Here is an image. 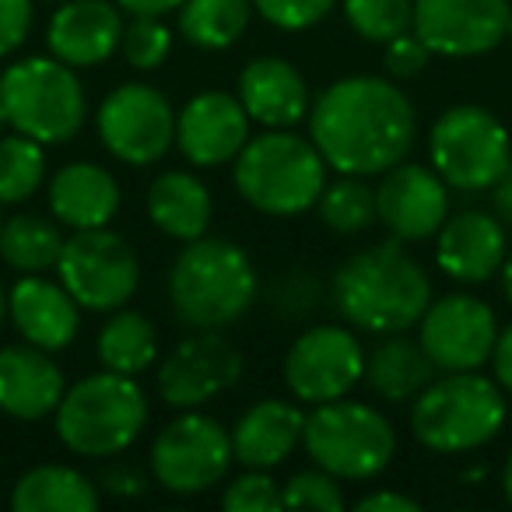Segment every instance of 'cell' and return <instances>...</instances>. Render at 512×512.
<instances>
[{
	"label": "cell",
	"mask_w": 512,
	"mask_h": 512,
	"mask_svg": "<svg viewBox=\"0 0 512 512\" xmlns=\"http://www.w3.org/2000/svg\"><path fill=\"white\" fill-rule=\"evenodd\" d=\"M376 218L400 242L435 239L449 218V183L432 165H393L376 186Z\"/></svg>",
	"instance_id": "17"
},
{
	"label": "cell",
	"mask_w": 512,
	"mask_h": 512,
	"mask_svg": "<svg viewBox=\"0 0 512 512\" xmlns=\"http://www.w3.org/2000/svg\"><path fill=\"white\" fill-rule=\"evenodd\" d=\"M502 292L505 302L512 306V253H505V264H502Z\"/></svg>",
	"instance_id": "47"
},
{
	"label": "cell",
	"mask_w": 512,
	"mask_h": 512,
	"mask_svg": "<svg viewBox=\"0 0 512 512\" xmlns=\"http://www.w3.org/2000/svg\"><path fill=\"white\" fill-rule=\"evenodd\" d=\"M358 512H418L421 505L411 495H400V491H372L355 502Z\"/></svg>",
	"instance_id": "43"
},
{
	"label": "cell",
	"mask_w": 512,
	"mask_h": 512,
	"mask_svg": "<svg viewBox=\"0 0 512 512\" xmlns=\"http://www.w3.org/2000/svg\"><path fill=\"white\" fill-rule=\"evenodd\" d=\"M502 495H505V502L512 505V453H509V460H505V467H502Z\"/></svg>",
	"instance_id": "48"
},
{
	"label": "cell",
	"mask_w": 512,
	"mask_h": 512,
	"mask_svg": "<svg viewBox=\"0 0 512 512\" xmlns=\"http://www.w3.org/2000/svg\"><path fill=\"white\" fill-rule=\"evenodd\" d=\"M57 435L78 456H116L137 442L148 421V397L134 376L95 372L67 386L57 404Z\"/></svg>",
	"instance_id": "6"
},
{
	"label": "cell",
	"mask_w": 512,
	"mask_h": 512,
	"mask_svg": "<svg viewBox=\"0 0 512 512\" xmlns=\"http://www.w3.org/2000/svg\"><path fill=\"white\" fill-rule=\"evenodd\" d=\"M253 18V0H183L176 29L197 50H228Z\"/></svg>",
	"instance_id": "31"
},
{
	"label": "cell",
	"mask_w": 512,
	"mask_h": 512,
	"mask_svg": "<svg viewBox=\"0 0 512 512\" xmlns=\"http://www.w3.org/2000/svg\"><path fill=\"white\" fill-rule=\"evenodd\" d=\"M316 302H320V278L309 271H288L274 288V306L288 313V320H299Z\"/></svg>",
	"instance_id": "39"
},
{
	"label": "cell",
	"mask_w": 512,
	"mask_h": 512,
	"mask_svg": "<svg viewBox=\"0 0 512 512\" xmlns=\"http://www.w3.org/2000/svg\"><path fill=\"white\" fill-rule=\"evenodd\" d=\"M57 271L60 285L88 313H116L134 299L141 285L134 246L109 225L78 228L74 235H67Z\"/></svg>",
	"instance_id": "10"
},
{
	"label": "cell",
	"mask_w": 512,
	"mask_h": 512,
	"mask_svg": "<svg viewBox=\"0 0 512 512\" xmlns=\"http://www.w3.org/2000/svg\"><path fill=\"white\" fill-rule=\"evenodd\" d=\"M491 372H495V383L512 393V323L498 330L495 348H491Z\"/></svg>",
	"instance_id": "42"
},
{
	"label": "cell",
	"mask_w": 512,
	"mask_h": 512,
	"mask_svg": "<svg viewBox=\"0 0 512 512\" xmlns=\"http://www.w3.org/2000/svg\"><path fill=\"white\" fill-rule=\"evenodd\" d=\"M344 18L358 39L386 46L390 39L411 32L414 0H344Z\"/></svg>",
	"instance_id": "34"
},
{
	"label": "cell",
	"mask_w": 512,
	"mask_h": 512,
	"mask_svg": "<svg viewBox=\"0 0 512 512\" xmlns=\"http://www.w3.org/2000/svg\"><path fill=\"white\" fill-rule=\"evenodd\" d=\"M509 0H414L411 32L435 57L470 60L509 39Z\"/></svg>",
	"instance_id": "15"
},
{
	"label": "cell",
	"mask_w": 512,
	"mask_h": 512,
	"mask_svg": "<svg viewBox=\"0 0 512 512\" xmlns=\"http://www.w3.org/2000/svg\"><path fill=\"white\" fill-rule=\"evenodd\" d=\"M102 369L120 372V376H141L155 365L158 358V330L144 313L134 309H116L99 330L95 341Z\"/></svg>",
	"instance_id": "29"
},
{
	"label": "cell",
	"mask_w": 512,
	"mask_h": 512,
	"mask_svg": "<svg viewBox=\"0 0 512 512\" xmlns=\"http://www.w3.org/2000/svg\"><path fill=\"white\" fill-rule=\"evenodd\" d=\"M239 376V348L228 344L221 330H197L193 337L179 341L158 365V393L176 411H193L232 390Z\"/></svg>",
	"instance_id": "16"
},
{
	"label": "cell",
	"mask_w": 512,
	"mask_h": 512,
	"mask_svg": "<svg viewBox=\"0 0 512 512\" xmlns=\"http://www.w3.org/2000/svg\"><path fill=\"white\" fill-rule=\"evenodd\" d=\"M327 186V162L309 137L292 127H271L249 137L235 155V190L253 211L295 218L316 207Z\"/></svg>",
	"instance_id": "4"
},
{
	"label": "cell",
	"mask_w": 512,
	"mask_h": 512,
	"mask_svg": "<svg viewBox=\"0 0 512 512\" xmlns=\"http://www.w3.org/2000/svg\"><path fill=\"white\" fill-rule=\"evenodd\" d=\"M99 141L123 165H155L176 144V113L158 88L127 81L102 99L95 113Z\"/></svg>",
	"instance_id": "12"
},
{
	"label": "cell",
	"mask_w": 512,
	"mask_h": 512,
	"mask_svg": "<svg viewBox=\"0 0 512 512\" xmlns=\"http://www.w3.org/2000/svg\"><path fill=\"white\" fill-rule=\"evenodd\" d=\"M435 365L425 355L421 341H411L404 334H386L383 341L372 348V355H365V383L379 400L390 404H404L414 400L428 383L435 379Z\"/></svg>",
	"instance_id": "27"
},
{
	"label": "cell",
	"mask_w": 512,
	"mask_h": 512,
	"mask_svg": "<svg viewBox=\"0 0 512 512\" xmlns=\"http://www.w3.org/2000/svg\"><path fill=\"white\" fill-rule=\"evenodd\" d=\"M491 204H495V214L502 218V225L512 228V162L502 172V179L491 186Z\"/></svg>",
	"instance_id": "45"
},
{
	"label": "cell",
	"mask_w": 512,
	"mask_h": 512,
	"mask_svg": "<svg viewBox=\"0 0 512 512\" xmlns=\"http://www.w3.org/2000/svg\"><path fill=\"white\" fill-rule=\"evenodd\" d=\"M120 11H127L130 18L134 15H151V18H165L172 11L183 8V0H116Z\"/></svg>",
	"instance_id": "44"
},
{
	"label": "cell",
	"mask_w": 512,
	"mask_h": 512,
	"mask_svg": "<svg viewBox=\"0 0 512 512\" xmlns=\"http://www.w3.org/2000/svg\"><path fill=\"white\" fill-rule=\"evenodd\" d=\"M120 50L134 71H158L172 53V29L162 18L134 15V22L123 25Z\"/></svg>",
	"instance_id": "35"
},
{
	"label": "cell",
	"mask_w": 512,
	"mask_h": 512,
	"mask_svg": "<svg viewBox=\"0 0 512 512\" xmlns=\"http://www.w3.org/2000/svg\"><path fill=\"white\" fill-rule=\"evenodd\" d=\"M4 127H8V116H4V106H0V134H4Z\"/></svg>",
	"instance_id": "50"
},
{
	"label": "cell",
	"mask_w": 512,
	"mask_h": 512,
	"mask_svg": "<svg viewBox=\"0 0 512 512\" xmlns=\"http://www.w3.org/2000/svg\"><path fill=\"white\" fill-rule=\"evenodd\" d=\"M432 169L453 190L481 193L502 179L512 162V137L505 123L484 106H449L428 130Z\"/></svg>",
	"instance_id": "9"
},
{
	"label": "cell",
	"mask_w": 512,
	"mask_h": 512,
	"mask_svg": "<svg viewBox=\"0 0 512 512\" xmlns=\"http://www.w3.org/2000/svg\"><path fill=\"white\" fill-rule=\"evenodd\" d=\"M320 218L337 235H362L372 228L376 218V186H369L362 176H341L337 183H327L316 200Z\"/></svg>",
	"instance_id": "32"
},
{
	"label": "cell",
	"mask_w": 512,
	"mask_h": 512,
	"mask_svg": "<svg viewBox=\"0 0 512 512\" xmlns=\"http://www.w3.org/2000/svg\"><path fill=\"white\" fill-rule=\"evenodd\" d=\"M509 39H512V15H509Z\"/></svg>",
	"instance_id": "51"
},
{
	"label": "cell",
	"mask_w": 512,
	"mask_h": 512,
	"mask_svg": "<svg viewBox=\"0 0 512 512\" xmlns=\"http://www.w3.org/2000/svg\"><path fill=\"white\" fill-rule=\"evenodd\" d=\"M281 505L288 509H323V512H341L344 509V491L341 481L327 470H299L292 481L281 488Z\"/></svg>",
	"instance_id": "36"
},
{
	"label": "cell",
	"mask_w": 512,
	"mask_h": 512,
	"mask_svg": "<svg viewBox=\"0 0 512 512\" xmlns=\"http://www.w3.org/2000/svg\"><path fill=\"white\" fill-rule=\"evenodd\" d=\"M46 144L25 134L0 137V204H22L46 179Z\"/></svg>",
	"instance_id": "33"
},
{
	"label": "cell",
	"mask_w": 512,
	"mask_h": 512,
	"mask_svg": "<svg viewBox=\"0 0 512 512\" xmlns=\"http://www.w3.org/2000/svg\"><path fill=\"white\" fill-rule=\"evenodd\" d=\"M432 57H435V53L428 50V46L421 43L414 32H404V36H397V39H390V43H386L383 64H386V71H390L393 78H418V74L432 64Z\"/></svg>",
	"instance_id": "40"
},
{
	"label": "cell",
	"mask_w": 512,
	"mask_h": 512,
	"mask_svg": "<svg viewBox=\"0 0 512 512\" xmlns=\"http://www.w3.org/2000/svg\"><path fill=\"white\" fill-rule=\"evenodd\" d=\"M8 320L25 344L43 351H64L81 330V306L60 281L43 274H22L8 292Z\"/></svg>",
	"instance_id": "21"
},
{
	"label": "cell",
	"mask_w": 512,
	"mask_h": 512,
	"mask_svg": "<svg viewBox=\"0 0 512 512\" xmlns=\"http://www.w3.org/2000/svg\"><path fill=\"white\" fill-rule=\"evenodd\" d=\"M509 253L505 225L488 211H456L435 232V264L456 285H481L495 278Z\"/></svg>",
	"instance_id": "19"
},
{
	"label": "cell",
	"mask_w": 512,
	"mask_h": 512,
	"mask_svg": "<svg viewBox=\"0 0 512 512\" xmlns=\"http://www.w3.org/2000/svg\"><path fill=\"white\" fill-rule=\"evenodd\" d=\"M0 106L8 127L39 144H67L88 116L85 88L74 67L57 57H25L0 74Z\"/></svg>",
	"instance_id": "8"
},
{
	"label": "cell",
	"mask_w": 512,
	"mask_h": 512,
	"mask_svg": "<svg viewBox=\"0 0 512 512\" xmlns=\"http://www.w3.org/2000/svg\"><path fill=\"white\" fill-rule=\"evenodd\" d=\"M309 141L341 176H383L418 137V113L393 81L351 74L327 85L309 106Z\"/></svg>",
	"instance_id": "1"
},
{
	"label": "cell",
	"mask_w": 512,
	"mask_h": 512,
	"mask_svg": "<svg viewBox=\"0 0 512 512\" xmlns=\"http://www.w3.org/2000/svg\"><path fill=\"white\" fill-rule=\"evenodd\" d=\"M235 463L232 435L200 407L172 418L151 442V474L172 495H204Z\"/></svg>",
	"instance_id": "11"
},
{
	"label": "cell",
	"mask_w": 512,
	"mask_h": 512,
	"mask_svg": "<svg viewBox=\"0 0 512 512\" xmlns=\"http://www.w3.org/2000/svg\"><path fill=\"white\" fill-rule=\"evenodd\" d=\"M302 446L309 460L337 481H372L397 456V432L383 411L341 397L313 404L302 428Z\"/></svg>",
	"instance_id": "7"
},
{
	"label": "cell",
	"mask_w": 512,
	"mask_h": 512,
	"mask_svg": "<svg viewBox=\"0 0 512 512\" xmlns=\"http://www.w3.org/2000/svg\"><path fill=\"white\" fill-rule=\"evenodd\" d=\"M334 4L337 0H253L260 18H267L274 29L285 32H306L320 25L334 11Z\"/></svg>",
	"instance_id": "38"
},
{
	"label": "cell",
	"mask_w": 512,
	"mask_h": 512,
	"mask_svg": "<svg viewBox=\"0 0 512 512\" xmlns=\"http://www.w3.org/2000/svg\"><path fill=\"white\" fill-rule=\"evenodd\" d=\"M211 190L200 183V176L183 169L162 172L148 186V218L162 235L176 242H193L211 228Z\"/></svg>",
	"instance_id": "26"
},
{
	"label": "cell",
	"mask_w": 512,
	"mask_h": 512,
	"mask_svg": "<svg viewBox=\"0 0 512 512\" xmlns=\"http://www.w3.org/2000/svg\"><path fill=\"white\" fill-rule=\"evenodd\" d=\"M498 337L495 309L470 292H449L428 302L418 320V341L439 372H474L491 362Z\"/></svg>",
	"instance_id": "14"
},
{
	"label": "cell",
	"mask_w": 512,
	"mask_h": 512,
	"mask_svg": "<svg viewBox=\"0 0 512 512\" xmlns=\"http://www.w3.org/2000/svg\"><path fill=\"white\" fill-rule=\"evenodd\" d=\"M60 221L43 214H15L0 225V260L18 274H46L60 264L67 235Z\"/></svg>",
	"instance_id": "30"
},
{
	"label": "cell",
	"mask_w": 512,
	"mask_h": 512,
	"mask_svg": "<svg viewBox=\"0 0 512 512\" xmlns=\"http://www.w3.org/2000/svg\"><path fill=\"white\" fill-rule=\"evenodd\" d=\"M36 8L32 0H0V60L11 57L29 39Z\"/></svg>",
	"instance_id": "41"
},
{
	"label": "cell",
	"mask_w": 512,
	"mask_h": 512,
	"mask_svg": "<svg viewBox=\"0 0 512 512\" xmlns=\"http://www.w3.org/2000/svg\"><path fill=\"white\" fill-rule=\"evenodd\" d=\"M302 428H306V414L292 400L267 397L246 407L228 435H232V453L242 467L274 470L295 453V446L302 442Z\"/></svg>",
	"instance_id": "24"
},
{
	"label": "cell",
	"mask_w": 512,
	"mask_h": 512,
	"mask_svg": "<svg viewBox=\"0 0 512 512\" xmlns=\"http://www.w3.org/2000/svg\"><path fill=\"white\" fill-rule=\"evenodd\" d=\"M4 316H8V292L0 285V323H4Z\"/></svg>",
	"instance_id": "49"
},
{
	"label": "cell",
	"mask_w": 512,
	"mask_h": 512,
	"mask_svg": "<svg viewBox=\"0 0 512 512\" xmlns=\"http://www.w3.org/2000/svg\"><path fill=\"white\" fill-rule=\"evenodd\" d=\"M256 288L260 281L246 249L211 235L186 242L169 271V302L193 330H225L239 323L256 302Z\"/></svg>",
	"instance_id": "3"
},
{
	"label": "cell",
	"mask_w": 512,
	"mask_h": 512,
	"mask_svg": "<svg viewBox=\"0 0 512 512\" xmlns=\"http://www.w3.org/2000/svg\"><path fill=\"white\" fill-rule=\"evenodd\" d=\"M334 306L351 327L369 334H404L418 327L432 302V278L400 239L358 249L334 274Z\"/></svg>",
	"instance_id": "2"
},
{
	"label": "cell",
	"mask_w": 512,
	"mask_h": 512,
	"mask_svg": "<svg viewBox=\"0 0 512 512\" xmlns=\"http://www.w3.org/2000/svg\"><path fill=\"white\" fill-rule=\"evenodd\" d=\"M239 102L260 127H299L309 116V85L285 57H256L239 74Z\"/></svg>",
	"instance_id": "23"
},
{
	"label": "cell",
	"mask_w": 512,
	"mask_h": 512,
	"mask_svg": "<svg viewBox=\"0 0 512 512\" xmlns=\"http://www.w3.org/2000/svg\"><path fill=\"white\" fill-rule=\"evenodd\" d=\"M106 481L113 495H141L144 491V477L130 474V470H113V474H106Z\"/></svg>",
	"instance_id": "46"
},
{
	"label": "cell",
	"mask_w": 512,
	"mask_h": 512,
	"mask_svg": "<svg viewBox=\"0 0 512 512\" xmlns=\"http://www.w3.org/2000/svg\"><path fill=\"white\" fill-rule=\"evenodd\" d=\"M99 491L81 470L64 463H43L25 470L11 488V509L15 512H95Z\"/></svg>",
	"instance_id": "28"
},
{
	"label": "cell",
	"mask_w": 512,
	"mask_h": 512,
	"mask_svg": "<svg viewBox=\"0 0 512 512\" xmlns=\"http://www.w3.org/2000/svg\"><path fill=\"white\" fill-rule=\"evenodd\" d=\"M505 390L481 372H446L411 400V432L432 453H474L505 425Z\"/></svg>",
	"instance_id": "5"
},
{
	"label": "cell",
	"mask_w": 512,
	"mask_h": 512,
	"mask_svg": "<svg viewBox=\"0 0 512 512\" xmlns=\"http://www.w3.org/2000/svg\"><path fill=\"white\" fill-rule=\"evenodd\" d=\"M365 348L341 323H320L295 337L285 355V383L295 400L327 404L341 400L362 383Z\"/></svg>",
	"instance_id": "13"
},
{
	"label": "cell",
	"mask_w": 512,
	"mask_h": 512,
	"mask_svg": "<svg viewBox=\"0 0 512 512\" xmlns=\"http://www.w3.org/2000/svg\"><path fill=\"white\" fill-rule=\"evenodd\" d=\"M67 383L53 351L36 344L0 348V414L18 421H39L57 411Z\"/></svg>",
	"instance_id": "22"
},
{
	"label": "cell",
	"mask_w": 512,
	"mask_h": 512,
	"mask_svg": "<svg viewBox=\"0 0 512 512\" xmlns=\"http://www.w3.org/2000/svg\"><path fill=\"white\" fill-rule=\"evenodd\" d=\"M123 15L109 0H64L50 18L46 46L50 57L64 60L74 71L99 67L120 50Z\"/></svg>",
	"instance_id": "20"
},
{
	"label": "cell",
	"mask_w": 512,
	"mask_h": 512,
	"mask_svg": "<svg viewBox=\"0 0 512 512\" xmlns=\"http://www.w3.org/2000/svg\"><path fill=\"white\" fill-rule=\"evenodd\" d=\"M50 211L64 228H102L120 211V183L95 162H67L50 176Z\"/></svg>",
	"instance_id": "25"
},
{
	"label": "cell",
	"mask_w": 512,
	"mask_h": 512,
	"mask_svg": "<svg viewBox=\"0 0 512 512\" xmlns=\"http://www.w3.org/2000/svg\"><path fill=\"white\" fill-rule=\"evenodd\" d=\"M249 116L239 95L200 92L176 113V148L197 169H218L235 162L242 144L249 141Z\"/></svg>",
	"instance_id": "18"
},
{
	"label": "cell",
	"mask_w": 512,
	"mask_h": 512,
	"mask_svg": "<svg viewBox=\"0 0 512 512\" xmlns=\"http://www.w3.org/2000/svg\"><path fill=\"white\" fill-rule=\"evenodd\" d=\"M221 505L228 512H271V509H285L281 505V484L274 481L267 470H253L246 467V474H239L235 481H228Z\"/></svg>",
	"instance_id": "37"
}]
</instances>
